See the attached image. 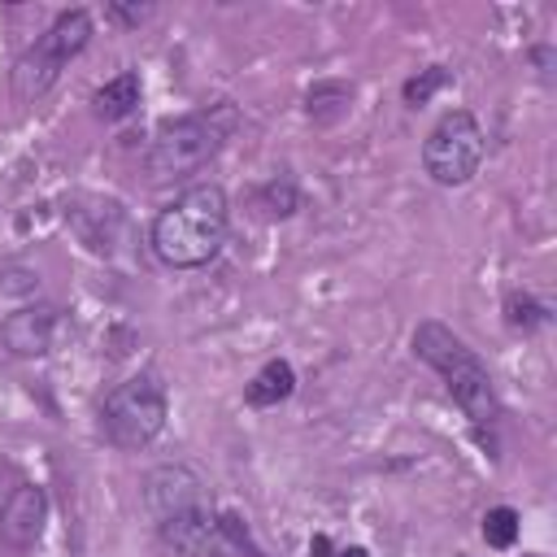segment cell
Segmentation results:
<instances>
[{"label":"cell","mask_w":557,"mask_h":557,"mask_svg":"<svg viewBox=\"0 0 557 557\" xmlns=\"http://www.w3.org/2000/svg\"><path fill=\"white\" fill-rule=\"evenodd\" d=\"M165 418H170L165 383L152 370H144V374H131L126 383H117L104 396V405H100V435L113 448L135 453V448H148L165 431Z\"/></svg>","instance_id":"obj_4"},{"label":"cell","mask_w":557,"mask_h":557,"mask_svg":"<svg viewBox=\"0 0 557 557\" xmlns=\"http://www.w3.org/2000/svg\"><path fill=\"white\" fill-rule=\"evenodd\" d=\"M44 522H48V496L44 487L35 483H22L9 492V500L0 505V540L17 553L35 548L39 535H44Z\"/></svg>","instance_id":"obj_9"},{"label":"cell","mask_w":557,"mask_h":557,"mask_svg":"<svg viewBox=\"0 0 557 557\" xmlns=\"http://www.w3.org/2000/svg\"><path fill=\"white\" fill-rule=\"evenodd\" d=\"M292 392H296V370H292V361H283V357L265 361V366L252 374V383L244 387L248 405H257V409H270V405H278V400H287Z\"/></svg>","instance_id":"obj_12"},{"label":"cell","mask_w":557,"mask_h":557,"mask_svg":"<svg viewBox=\"0 0 557 557\" xmlns=\"http://www.w3.org/2000/svg\"><path fill=\"white\" fill-rule=\"evenodd\" d=\"M309 553H313V557H370V553H366L361 544H352V548H335V544H331V540H326L322 531H318V535L309 540Z\"/></svg>","instance_id":"obj_19"},{"label":"cell","mask_w":557,"mask_h":557,"mask_svg":"<svg viewBox=\"0 0 557 557\" xmlns=\"http://www.w3.org/2000/svg\"><path fill=\"white\" fill-rule=\"evenodd\" d=\"M257 205H261L265 218H292L296 205H300V196H296V187H292L287 178H270V183L257 191Z\"/></svg>","instance_id":"obj_17"},{"label":"cell","mask_w":557,"mask_h":557,"mask_svg":"<svg viewBox=\"0 0 557 557\" xmlns=\"http://www.w3.org/2000/svg\"><path fill=\"white\" fill-rule=\"evenodd\" d=\"M413 352L444 379L448 396L457 400V409L470 418V426L479 435H487L496 422H500V396H496V383L483 366V357L444 322L426 318L418 322L413 331Z\"/></svg>","instance_id":"obj_2"},{"label":"cell","mask_w":557,"mask_h":557,"mask_svg":"<svg viewBox=\"0 0 557 557\" xmlns=\"http://www.w3.org/2000/svg\"><path fill=\"white\" fill-rule=\"evenodd\" d=\"M157 535L165 548H174L178 557H231V544L218 527V513L209 505L187 509V513H170L157 522Z\"/></svg>","instance_id":"obj_7"},{"label":"cell","mask_w":557,"mask_h":557,"mask_svg":"<svg viewBox=\"0 0 557 557\" xmlns=\"http://www.w3.org/2000/svg\"><path fill=\"white\" fill-rule=\"evenodd\" d=\"M453 83V70H444V65H426V70H418L409 83H405V104H413V109H422L435 91H444Z\"/></svg>","instance_id":"obj_15"},{"label":"cell","mask_w":557,"mask_h":557,"mask_svg":"<svg viewBox=\"0 0 557 557\" xmlns=\"http://www.w3.org/2000/svg\"><path fill=\"white\" fill-rule=\"evenodd\" d=\"M348 104H352V87L339 83V78H322V83H313V87L305 91V113H309L313 122H322V126L339 122V117L348 113Z\"/></svg>","instance_id":"obj_13"},{"label":"cell","mask_w":557,"mask_h":557,"mask_svg":"<svg viewBox=\"0 0 557 557\" xmlns=\"http://www.w3.org/2000/svg\"><path fill=\"white\" fill-rule=\"evenodd\" d=\"M109 13L122 17V22H144L148 17V9H122V4H109Z\"/></svg>","instance_id":"obj_20"},{"label":"cell","mask_w":557,"mask_h":557,"mask_svg":"<svg viewBox=\"0 0 557 557\" xmlns=\"http://www.w3.org/2000/svg\"><path fill=\"white\" fill-rule=\"evenodd\" d=\"M139 96H144L139 74H135V70H122V74H113L104 87H96L91 104H96V117H104V122H122V117H131V113L139 109Z\"/></svg>","instance_id":"obj_11"},{"label":"cell","mask_w":557,"mask_h":557,"mask_svg":"<svg viewBox=\"0 0 557 557\" xmlns=\"http://www.w3.org/2000/svg\"><path fill=\"white\" fill-rule=\"evenodd\" d=\"M87 39H91V13H87V9H65V13H57L52 26L22 52V61H17V70H13L17 96H22V100L44 96V91L57 83V74L70 65V57H78V52L87 48Z\"/></svg>","instance_id":"obj_5"},{"label":"cell","mask_w":557,"mask_h":557,"mask_svg":"<svg viewBox=\"0 0 557 557\" xmlns=\"http://www.w3.org/2000/svg\"><path fill=\"white\" fill-rule=\"evenodd\" d=\"M226 226H231L226 191L218 183H196L152 218L148 244L157 261H165L170 270H200L222 252Z\"/></svg>","instance_id":"obj_1"},{"label":"cell","mask_w":557,"mask_h":557,"mask_svg":"<svg viewBox=\"0 0 557 557\" xmlns=\"http://www.w3.org/2000/svg\"><path fill=\"white\" fill-rule=\"evenodd\" d=\"M57 326H61V309L52 305H22L17 313H9L0 322V344L13 352V357H44L57 339Z\"/></svg>","instance_id":"obj_10"},{"label":"cell","mask_w":557,"mask_h":557,"mask_svg":"<svg viewBox=\"0 0 557 557\" xmlns=\"http://www.w3.org/2000/svg\"><path fill=\"white\" fill-rule=\"evenodd\" d=\"M200 505H209V500H205V479H200L191 466L170 461V466L148 470V479H144V509H148L157 522L170 518V513L200 509Z\"/></svg>","instance_id":"obj_8"},{"label":"cell","mask_w":557,"mask_h":557,"mask_svg":"<svg viewBox=\"0 0 557 557\" xmlns=\"http://www.w3.org/2000/svg\"><path fill=\"white\" fill-rule=\"evenodd\" d=\"M483 152H487V139H483L479 117L470 109H453L426 135V144H422V170L440 187H461V183H470L479 174Z\"/></svg>","instance_id":"obj_6"},{"label":"cell","mask_w":557,"mask_h":557,"mask_svg":"<svg viewBox=\"0 0 557 557\" xmlns=\"http://www.w3.org/2000/svg\"><path fill=\"white\" fill-rule=\"evenodd\" d=\"M518 509H509V505H496V509H487L483 513V540H487V548H509L513 540H518Z\"/></svg>","instance_id":"obj_16"},{"label":"cell","mask_w":557,"mask_h":557,"mask_svg":"<svg viewBox=\"0 0 557 557\" xmlns=\"http://www.w3.org/2000/svg\"><path fill=\"white\" fill-rule=\"evenodd\" d=\"M231 122L235 117L222 104L205 109V113H183V117L161 122L152 144H148V157H144L148 178L152 183H174V178H187V174L205 170L222 152V144L231 135Z\"/></svg>","instance_id":"obj_3"},{"label":"cell","mask_w":557,"mask_h":557,"mask_svg":"<svg viewBox=\"0 0 557 557\" xmlns=\"http://www.w3.org/2000/svg\"><path fill=\"white\" fill-rule=\"evenodd\" d=\"M535 65H540L544 78H553V70H548L553 65V48H535Z\"/></svg>","instance_id":"obj_21"},{"label":"cell","mask_w":557,"mask_h":557,"mask_svg":"<svg viewBox=\"0 0 557 557\" xmlns=\"http://www.w3.org/2000/svg\"><path fill=\"white\" fill-rule=\"evenodd\" d=\"M218 527H222V535H226L231 553H244V557H265V548L252 540V531H248V522H244L239 513H218Z\"/></svg>","instance_id":"obj_18"},{"label":"cell","mask_w":557,"mask_h":557,"mask_svg":"<svg viewBox=\"0 0 557 557\" xmlns=\"http://www.w3.org/2000/svg\"><path fill=\"white\" fill-rule=\"evenodd\" d=\"M527 557H540V553H527Z\"/></svg>","instance_id":"obj_22"},{"label":"cell","mask_w":557,"mask_h":557,"mask_svg":"<svg viewBox=\"0 0 557 557\" xmlns=\"http://www.w3.org/2000/svg\"><path fill=\"white\" fill-rule=\"evenodd\" d=\"M505 322L513 331H540L548 322V305H540L531 292H509L505 296Z\"/></svg>","instance_id":"obj_14"}]
</instances>
